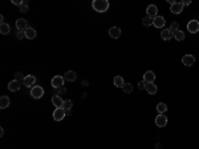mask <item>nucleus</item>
I'll return each mask as SVG.
<instances>
[{
	"instance_id": "5",
	"label": "nucleus",
	"mask_w": 199,
	"mask_h": 149,
	"mask_svg": "<svg viewBox=\"0 0 199 149\" xmlns=\"http://www.w3.org/2000/svg\"><path fill=\"white\" fill-rule=\"evenodd\" d=\"M52 87L59 89V88L64 87V76H55L52 79Z\"/></svg>"
},
{
	"instance_id": "17",
	"label": "nucleus",
	"mask_w": 199,
	"mask_h": 149,
	"mask_svg": "<svg viewBox=\"0 0 199 149\" xmlns=\"http://www.w3.org/2000/svg\"><path fill=\"white\" fill-rule=\"evenodd\" d=\"M76 79H77V74H76V72H73V71H68L64 74V80H67V81H75Z\"/></svg>"
},
{
	"instance_id": "35",
	"label": "nucleus",
	"mask_w": 199,
	"mask_h": 149,
	"mask_svg": "<svg viewBox=\"0 0 199 149\" xmlns=\"http://www.w3.org/2000/svg\"><path fill=\"white\" fill-rule=\"evenodd\" d=\"M12 3H13L15 5H19V7L23 4V1H21V0H12Z\"/></svg>"
},
{
	"instance_id": "30",
	"label": "nucleus",
	"mask_w": 199,
	"mask_h": 149,
	"mask_svg": "<svg viewBox=\"0 0 199 149\" xmlns=\"http://www.w3.org/2000/svg\"><path fill=\"white\" fill-rule=\"evenodd\" d=\"M19 10H20V12H27V11H28V3L23 1V4L19 7Z\"/></svg>"
},
{
	"instance_id": "21",
	"label": "nucleus",
	"mask_w": 199,
	"mask_h": 149,
	"mask_svg": "<svg viewBox=\"0 0 199 149\" xmlns=\"http://www.w3.org/2000/svg\"><path fill=\"white\" fill-rule=\"evenodd\" d=\"M161 37L163 40H170L171 37H174V33H171L170 32V30H163L161 32Z\"/></svg>"
},
{
	"instance_id": "26",
	"label": "nucleus",
	"mask_w": 199,
	"mask_h": 149,
	"mask_svg": "<svg viewBox=\"0 0 199 149\" xmlns=\"http://www.w3.org/2000/svg\"><path fill=\"white\" fill-rule=\"evenodd\" d=\"M62 108L65 109V112H69L70 109H72V100H65Z\"/></svg>"
},
{
	"instance_id": "3",
	"label": "nucleus",
	"mask_w": 199,
	"mask_h": 149,
	"mask_svg": "<svg viewBox=\"0 0 199 149\" xmlns=\"http://www.w3.org/2000/svg\"><path fill=\"white\" fill-rule=\"evenodd\" d=\"M65 116H67V112H65L64 108H56L55 112H53V119L56 121H61Z\"/></svg>"
},
{
	"instance_id": "12",
	"label": "nucleus",
	"mask_w": 199,
	"mask_h": 149,
	"mask_svg": "<svg viewBox=\"0 0 199 149\" xmlns=\"http://www.w3.org/2000/svg\"><path fill=\"white\" fill-rule=\"evenodd\" d=\"M170 11H171L173 13H181L182 11H183V5H182L181 1H175L174 4L170 7Z\"/></svg>"
},
{
	"instance_id": "10",
	"label": "nucleus",
	"mask_w": 199,
	"mask_h": 149,
	"mask_svg": "<svg viewBox=\"0 0 199 149\" xmlns=\"http://www.w3.org/2000/svg\"><path fill=\"white\" fill-rule=\"evenodd\" d=\"M146 12H147V16H150L151 19H154V18H157V12H158V8H157V5H154V4H150L149 7H147V10H146Z\"/></svg>"
},
{
	"instance_id": "29",
	"label": "nucleus",
	"mask_w": 199,
	"mask_h": 149,
	"mask_svg": "<svg viewBox=\"0 0 199 149\" xmlns=\"http://www.w3.org/2000/svg\"><path fill=\"white\" fill-rule=\"evenodd\" d=\"M169 30H170V32H171V33H175L177 31H179V24H178L177 21L171 23V25H170V28H169Z\"/></svg>"
},
{
	"instance_id": "20",
	"label": "nucleus",
	"mask_w": 199,
	"mask_h": 149,
	"mask_svg": "<svg viewBox=\"0 0 199 149\" xmlns=\"http://www.w3.org/2000/svg\"><path fill=\"white\" fill-rule=\"evenodd\" d=\"M146 91H147V93H149V94H155V93H157V91H158V88H157V85H155L154 83H151V84L146 85Z\"/></svg>"
},
{
	"instance_id": "1",
	"label": "nucleus",
	"mask_w": 199,
	"mask_h": 149,
	"mask_svg": "<svg viewBox=\"0 0 199 149\" xmlns=\"http://www.w3.org/2000/svg\"><path fill=\"white\" fill-rule=\"evenodd\" d=\"M92 7L97 12H106L109 8V1L108 0H94L92 3Z\"/></svg>"
},
{
	"instance_id": "24",
	"label": "nucleus",
	"mask_w": 199,
	"mask_h": 149,
	"mask_svg": "<svg viewBox=\"0 0 199 149\" xmlns=\"http://www.w3.org/2000/svg\"><path fill=\"white\" fill-rule=\"evenodd\" d=\"M166 111H167V105L165 104V103H159V104L157 105V112L159 114H163Z\"/></svg>"
},
{
	"instance_id": "6",
	"label": "nucleus",
	"mask_w": 199,
	"mask_h": 149,
	"mask_svg": "<svg viewBox=\"0 0 199 149\" xmlns=\"http://www.w3.org/2000/svg\"><path fill=\"white\" fill-rule=\"evenodd\" d=\"M35 83H36V77L33 76V74H28V76H25L23 84H24L25 87H28V88H33V87H35Z\"/></svg>"
},
{
	"instance_id": "2",
	"label": "nucleus",
	"mask_w": 199,
	"mask_h": 149,
	"mask_svg": "<svg viewBox=\"0 0 199 149\" xmlns=\"http://www.w3.org/2000/svg\"><path fill=\"white\" fill-rule=\"evenodd\" d=\"M31 96L33 99H41L44 96V89L40 85H35L33 88H31Z\"/></svg>"
},
{
	"instance_id": "9",
	"label": "nucleus",
	"mask_w": 199,
	"mask_h": 149,
	"mask_svg": "<svg viewBox=\"0 0 199 149\" xmlns=\"http://www.w3.org/2000/svg\"><path fill=\"white\" fill-rule=\"evenodd\" d=\"M154 80H155V74L153 71H147V72L143 74V81L146 83V84H151V83H154Z\"/></svg>"
},
{
	"instance_id": "16",
	"label": "nucleus",
	"mask_w": 199,
	"mask_h": 149,
	"mask_svg": "<svg viewBox=\"0 0 199 149\" xmlns=\"http://www.w3.org/2000/svg\"><path fill=\"white\" fill-rule=\"evenodd\" d=\"M109 35H110V37H113V39H118V37L121 36V30H119L118 27H112L109 30Z\"/></svg>"
},
{
	"instance_id": "37",
	"label": "nucleus",
	"mask_w": 199,
	"mask_h": 149,
	"mask_svg": "<svg viewBox=\"0 0 199 149\" xmlns=\"http://www.w3.org/2000/svg\"><path fill=\"white\" fill-rule=\"evenodd\" d=\"M0 21H1V24H3V23H4V16H0Z\"/></svg>"
},
{
	"instance_id": "14",
	"label": "nucleus",
	"mask_w": 199,
	"mask_h": 149,
	"mask_svg": "<svg viewBox=\"0 0 199 149\" xmlns=\"http://www.w3.org/2000/svg\"><path fill=\"white\" fill-rule=\"evenodd\" d=\"M165 18H162V16H157V18L153 19V25H154L155 28H162L165 25Z\"/></svg>"
},
{
	"instance_id": "34",
	"label": "nucleus",
	"mask_w": 199,
	"mask_h": 149,
	"mask_svg": "<svg viewBox=\"0 0 199 149\" xmlns=\"http://www.w3.org/2000/svg\"><path fill=\"white\" fill-rule=\"evenodd\" d=\"M64 93H67V88H65V87L59 88V91H57V94H59V96H60V94H64Z\"/></svg>"
},
{
	"instance_id": "7",
	"label": "nucleus",
	"mask_w": 199,
	"mask_h": 149,
	"mask_svg": "<svg viewBox=\"0 0 199 149\" xmlns=\"http://www.w3.org/2000/svg\"><path fill=\"white\" fill-rule=\"evenodd\" d=\"M155 124H157V127L159 128H163L167 125V117L165 116V114H158L157 117H155Z\"/></svg>"
},
{
	"instance_id": "31",
	"label": "nucleus",
	"mask_w": 199,
	"mask_h": 149,
	"mask_svg": "<svg viewBox=\"0 0 199 149\" xmlns=\"http://www.w3.org/2000/svg\"><path fill=\"white\" fill-rule=\"evenodd\" d=\"M24 79H25V76H23L21 72H18L15 74V80H18V81H24Z\"/></svg>"
},
{
	"instance_id": "11",
	"label": "nucleus",
	"mask_w": 199,
	"mask_h": 149,
	"mask_svg": "<svg viewBox=\"0 0 199 149\" xmlns=\"http://www.w3.org/2000/svg\"><path fill=\"white\" fill-rule=\"evenodd\" d=\"M182 63H183L186 67H191V65L195 63V57L192 55H184L183 57H182Z\"/></svg>"
},
{
	"instance_id": "15",
	"label": "nucleus",
	"mask_w": 199,
	"mask_h": 149,
	"mask_svg": "<svg viewBox=\"0 0 199 149\" xmlns=\"http://www.w3.org/2000/svg\"><path fill=\"white\" fill-rule=\"evenodd\" d=\"M8 89L11 91V92H16V91L20 89V81L18 80H12V81L8 83Z\"/></svg>"
},
{
	"instance_id": "8",
	"label": "nucleus",
	"mask_w": 199,
	"mask_h": 149,
	"mask_svg": "<svg viewBox=\"0 0 199 149\" xmlns=\"http://www.w3.org/2000/svg\"><path fill=\"white\" fill-rule=\"evenodd\" d=\"M16 28L18 31H27L28 28V21L25 19H18L16 20Z\"/></svg>"
},
{
	"instance_id": "23",
	"label": "nucleus",
	"mask_w": 199,
	"mask_h": 149,
	"mask_svg": "<svg viewBox=\"0 0 199 149\" xmlns=\"http://www.w3.org/2000/svg\"><path fill=\"white\" fill-rule=\"evenodd\" d=\"M25 32V37H27V39H35L36 37V31L33 30V28H28L27 31H24Z\"/></svg>"
},
{
	"instance_id": "4",
	"label": "nucleus",
	"mask_w": 199,
	"mask_h": 149,
	"mask_svg": "<svg viewBox=\"0 0 199 149\" xmlns=\"http://www.w3.org/2000/svg\"><path fill=\"white\" fill-rule=\"evenodd\" d=\"M187 30L190 33H197L199 32V21L198 20H191L187 23Z\"/></svg>"
},
{
	"instance_id": "27",
	"label": "nucleus",
	"mask_w": 199,
	"mask_h": 149,
	"mask_svg": "<svg viewBox=\"0 0 199 149\" xmlns=\"http://www.w3.org/2000/svg\"><path fill=\"white\" fill-rule=\"evenodd\" d=\"M142 24L143 25H146V27H149V25H151L153 24V19L150 18V16H145L143 19H142Z\"/></svg>"
},
{
	"instance_id": "32",
	"label": "nucleus",
	"mask_w": 199,
	"mask_h": 149,
	"mask_svg": "<svg viewBox=\"0 0 199 149\" xmlns=\"http://www.w3.org/2000/svg\"><path fill=\"white\" fill-rule=\"evenodd\" d=\"M16 37L20 40V39H23V37H25V32L24 31H18V33H16Z\"/></svg>"
},
{
	"instance_id": "28",
	"label": "nucleus",
	"mask_w": 199,
	"mask_h": 149,
	"mask_svg": "<svg viewBox=\"0 0 199 149\" xmlns=\"http://www.w3.org/2000/svg\"><path fill=\"white\" fill-rule=\"evenodd\" d=\"M174 37H175V40H178V41H182V40H184V32L177 31V32L174 33Z\"/></svg>"
},
{
	"instance_id": "13",
	"label": "nucleus",
	"mask_w": 199,
	"mask_h": 149,
	"mask_svg": "<svg viewBox=\"0 0 199 149\" xmlns=\"http://www.w3.org/2000/svg\"><path fill=\"white\" fill-rule=\"evenodd\" d=\"M64 101H65V100H62L61 96H59V94H55V96L52 97V104L55 105V107H57V108H62Z\"/></svg>"
},
{
	"instance_id": "25",
	"label": "nucleus",
	"mask_w": 199,
	"mask_h": 149,
	"mask_svg": "<svg viewBox=\"0 0 199 149\" xmlns=\"http://www.w3.org/2000/svg\"><path fill=\"white\" fill-rule=\"evenodd\" d=\"M122 89H124V92H125V93H132V91H133V85L130 84V83H125L124 87H122Z\"/></svg>"
},
{
	"instance_id": "18",
	"label": "nucleus",
	"mask_w": 199,
	"mask_h": 149,
	"mask_svg": "<svg viewBox=\"0 0 199 149\" xmlns=\"http://www.w3.org/2000/svg\"><path fill=\"white\" fill-rule=\"evenodd\" d=\"M10 97L8 96H1L0 97V108L1 109H5L7 107H10Z\"/></svg>"
},
{
	"instance_id": "33",
	"label": "nucleus",
	"mask_w": 199,
	"mask_h": 149,
	"mask_svg": "<svg viewBox=\"0 0 199 149\" xmlns=\"http://www.w3.org/2000/svg\"><path fill=\"white\" fill-rule=\"evenodd\" d=\"M146 85H147V84L143 81V80H142V81L138 84V88H139V89H141V91H143V89H146Z\"/></svg>"
},
{
	"instance_id": "38",
	"label": "nucleus",
	"mask_w": 199,
	"mask_h": 149,
	"mask_svg": "<svg viewBox=\"0 0 199 149\" xmlns=\"http://www.w3.org/2000/svg\"><path fill=\"white\" fill-rule=\"evenodd\" d=\"M3 134H4V129L1 128V129H0V136H3Z\"/></svg>"
},
{
	"instance_id": "22",
	"label": "nucleus",
	"mask_w": 199,
	"mask_h": 149,
	"mask_svg": "<svg viewBox=\"0 0 199 149\" xmlns=\"http://www.w3.org/2000/svg\"><path fill=\"white\" fill-rule=\"evenodd\" d=\"M10 31H11L10 24H7V23H3V24H0V32H1L3 35H7V33H10Z\"/></svg>"
},
{
	"instance_id": "36",
	"label": "nucleus",
	"mask_w": 199,
	"mask_h": 149,
	"mask_svg": "<svg viewBox=\"0 0 199 149\" xmlns=\"http://www.w3.org/2000/svg\"><path fill=\"white\" fill-rule=\"evenodd\" d=\"M182 3V5H189V4H191V1L190 0H184V1H181Z\"/></svg>"
},
{
	"instance_id": "19",
	"label": "nucleus",
	"mask_w": 199,
	"mask_h": 149,
	"mask_svg": "<svg viewBox=\"0 0 199 149\" xmlns=\"http://www.w3.org/2000/svg\"><path fill=\"white\" fill-rule=\"evenodd\" d=\"M113 84H114V87H117V88H122L124 87V79H122L121 76H116L114 79H113Z\"/></svg>"
}]
</instances>
